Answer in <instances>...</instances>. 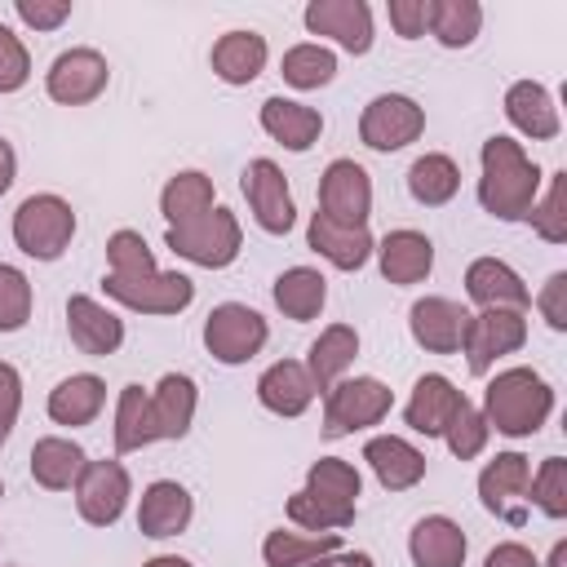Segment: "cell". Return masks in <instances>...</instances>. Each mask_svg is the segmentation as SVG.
<instances>
[{"label": "cell", "mask_w": 567, "mask_h": 567, "mask_svg": "<svg viewBox=\"0 0 567 567\" xmlns=\"http://www.w3.org/2000/svg\"><path fill=\"white\" fill-rule=\"evenodd\" d=\"M545 186L540 164L523 151L518 137L492 133L478 151V204L496 221H527L536 195Z\"/></svg>", "instance_id": "6da1fadb"}, {"label": "cell", "mask_w": 567, "mask_h": 567, "mask_svg": "<svg viewBox=\"0 0 567 567\" xmlns=\"http://www.w3.org/2000/svg\"><path fill=\"white\" fill-rule=\"evenodd\" d=\"M487 430L505 439H532L554 412V385L536 368H505L487 381L483 403H478Z\"/></svg>", "instance_id": "7a4b0ae2"}, {"label": "cell", "mask_w": 567, "mask_h": 567, "mask_svg": "<svg viewBox=\"0 0 567 567\" xmlns=\"http://www.w3.org/2000/svg\"><path fill=\"white\" fill-rule=\"evenodd\" d=\"M75 208L71 199H62L58 190H35L27 195L18 208H13V221H9V235L18 244L22 257L31 261H58L71 239H75Z\"/></svg>", "instance_id": "3957f363"}, {"label": "cell", "mask_w": 567, "mask_h": 567, "mask_svg": "<svg viewBox=\"0 0 567 567\" xmlns=\"http://www.w3.org/2000/svg\"><path fill=\"white\" fill-rule=\"evenodd\" d=\"M164 244L173 248V257L190 261V266H204V270H226L239 248H244V226L230 208H208L204 217L186 221V226H168L164 230Z\"/></svg>", "instance_id": "277c9868"}, {"label": "cell", "mask_w": 567, "mask_h": 567, "mask_svg": "<svg viewBox=\"0 0 567 567\" xmlns=\"http://www.w3.org/2000/svg\"><path fill=\"white\" fill-rule=\"evenodd\" d=\"M394 390L381 377H341L323 394V439H346L354 430H372L390 416Z\"/></svg>", "instance_id": "5b68a950"}, {"label": "cell", "mask_w": 567, "mask_h": 567, "mask_svg": "<svg viewBox=\"0 0 567 567\" xmlns=\"http://www.w3.org/2000/svg\"><path fill=\"white\" fill-rule=\"evenodd\" d=\"M266 341H270V323L261 319V310H252L244 301H221L204 319V350L226 368L257 359L266 350Z\"/></svg>", "instance_id": "8992f818"}, {"label": "cell", "mask_w": 567, "mask_h": 567, "mask_svg": "<svg viewBox=\"0 0 567 567\" xmlns=\"http://www.w3.org/2000/svg\"><path fill=\"white\" fill-rule=\"evenodd\" d=\"M75 514L89 523V527H115L128 509V496H133V478L124 470L120 456H106V461H84L75 487Z\"/></svg>", "instance_id": "52a82bcc"}, {"label": "cell", "mask_w": 567, "mask_h": 567, "mask_svg": "<svg viewBox=\"0 0 567 567\" xmlns=\"http://www.w3.org/2000/svg\"><path fill=\"white\" fill-rule=\"evenodd\" d=\"M102 292L133 315H182L195 301V279L182 270H155V275H137V279L102 275Z\"/></svg>", "instance_id": "ba28073f"}, {"label": "cell", "mask_w": 567, "mask_h": 567, "mask_svg": "<svg viewBox=\"0 0 567 567\" xmlns=\"http://www.w3.org/2000/svg\"><path fill=\"white\" fill-rule=\"evenodd\" d=\"M527 341V315L523 310H478L465 323L461 354L474 377H487L505 354H518Z\"/></svg>", "instance_id": "9c48e42d"}, {"label": "cell", "mask_w": 567, "mask_h": 567, "mask_svg": "<svg viewBox=\"0 0 567 567\" xmlns=\"http://www.w3.org/2000/svg\"><path fill=\"white\" fill-rule=\"evenodd\" d=\"M425 133V106L408 93H377L359 115V142L368 151H403Z\"/></svg>", "instance_id": "30bf717a"}, {"label": "cell", "mask_w": 567, "mask_h": 567, "mask_svg": "<svg viewBox=\"0 0 567 567\" xmlns=\"http://www.w3.org/2000/svg\"><path fill=\"white\" fill-rule=\"evenodd\" d=\"M106 84H111V62L89 44L62 49L44 71V93L58 106H89L106 93Z\"/></svg>", "instance_id": "8fae6325"}, {"label": "cell", "mask_w": 567, "mask_h": 567, "mask_svg": "<svg viewBox=\"0 0 567 567\" xmlns=\"http://www.w3.org/2000/svg\"><path fill=\"white\" fill-rule=\"evenodd\" d=\"M239 190L248 199V213L252 221L266 230V235H288L297 226V204H292V190H288V177L275 159L257 155L248 159L244 177H239Z\"/></svg>", "instance_id": "7c38bea8"}, {"label": "cell", "mask_w": 567, "mask_h": 567, "mask_svg": "<svg viewBox=\"0 0 567 567\" xmlns=\"http://www.w3.org/2000/svg\"><path fill=\"white\" fill-rule=\"evenodd\" d=\"M527 483H532V461L523 452H496L478 470V501L487 514L505 518L509 527H523L527 518Z\"/></svg>", "instance_id": "4fadbf2b"}, {"label": "cell", "mask_w": 567, "mask_h": 567, "mask_svg": "<svg viewBox=\"0 0 567 567\" xmlns=\"http://www.w3.org/2000/svg\"><path fill=\"white\" fill-rule=\"evenodd\" d=\"M301 22H306L310 35H323V40H332L337 49H346L354 58H363L372 49V40H377L368 0H310L301 9Z\"/></svg>", "instance_id": "5bb4252c"}, {"label": "cell", "mask_w": 567, "mask_h": 567, "mask_svg": "<svg viewBox=\"0 0 567 567\" xmlns=\"http://www.w3.org/2000/svg\"><path fill=\"white\" fill-rule=\"evenodd\" d=\"M319 213L341 226H368L372 217V177L363 164L337 155L319 173Z\"/></svg>", "instance_id": "9a60e30c"}, {"label": "cell", "mask_w": 567, "mask_h": 567, "mask_svg": "<svg viewBox=\"0 0 567 567\" xmlns=\"http://www.w3.org/2000/svg\"><path fill=\"white\" fill-rule=\"evenodd\" d=\"M66 337H71V346L80 354L106 359V354H115L124 346V319L111 306H102L97 297L71 292L66 297Z\"/></svg>", "instance_id": "2e32d148"}, {"label": "cell", "mask_w": 567, "mask_h": 567, "mask_svg": "<svg viewBox=\"0 0 567 567\" xmlns=\"http://www.w3.org/2000/svg\"><path fill=\"white\" fill-rule=\"evenodd\" d=\"M470 310L452 297H416L408 310V332L421 350L430 354H461V337H465Z\"/></svg>", "instance_id": "e0dca14e"}, {"label": "cell", "mask_w": 567, "mask_h": 567, "mask_svg": "<svg viewBox=\"0 0 567 567\" xmlns=\"http://www.w3.org/2000/svg\"><path fill=\"white\" fill-rule=\"evenodd\" d=\"M372 257H377L385 284L412 288V284H425L430 270H434V239L425 230L399 226V230H390V235L377 239V252Z\"/></svg>", "instance_id": "ac0fdd59"}, {"label": "cell", "mask_w": 567, "mask_h": 567, "mask_svg": "<svg viewBox=\"0 0 567 567\" xmlns=\"http://www.w3.org/2000/svg\"><path fill=\"white\" fill-rule=\"evenodd\" d=\"M465 297L478 310H523L527 315V306H532V288L501 257H474L465 266Z\"/></svg>", "instance_id": "d6986e66"}, {"label": "cell", "mask_w": 567, "mask_h": 567, "mask_svg": "<svg viewBox=\"0 0 567 567\" xmlns=\"http://www.w3.org/2000/svg\"><path fill=\"white\" fill-rule=\"evenodd\" d=\"M195 518V496L177 483V478H155L142 487L137 501V532L151 540H173L190 527Z\"/></svg>", "instance_id": "ffe728a7"}, {"label": "cell", "mask_w": 567, "mask_h": 567, "mask_svg": "<svg viewBox=\"0 0 567 567\" xmlns=\"http://www.w3.org/2000/svg\"><path fill=\"white\" fill-rule=\"evenodd\" d=\"M266 62H270V44H266V35L252 31V27L221 31V35L213 40V49H208L213 75H217L221 84H230V89L252 84V80L266 71Z\"/></svg>", "instance_id": "44dd1931"}, {"label": "cell", "mask_w": 567, "mask_h": 567, "mask_svg": "<svg viewBox=\"0 0 567 567\" xmlns=\"http://www.w3.org/2000/svg\"><path fill=\"white\" fill-rule=\"evenodd\" d=\"M199 412V385L186 372H164L151 385V425H155V443H177L190 434Z\"/></svg>", "instance_id": "7402d4cb"}, {"label": "cell", "mask_w": 567, "mask_h": 567, "mask_svg": "<svg viewBox=\"0 0 567 567\" xmlns=\"http://www.w3.org/2000/svg\"><path fill=\"white\" fill-rule=\"evenodd\" d=\"M461 403H465V394L456 390L452 377L425 372V377H416V385H412V394H408V403H403V425H408L412 434L443 439V430H447V421L456 416Z\"/></svg>", "instance_id": "603a6c76"}, {"label": "cell", "mask_w": 567, "mask_h": 567, "mask_svg": "<svg viewBox=\"0 0 567 567\" xmlns=\"http://www.w3.org/2000/svg\"><path fill=\"white\" fill-rule=\"evenodd\" d=\"M505 120L514 133L532 137V142H554L563 133V115H558V102L554 93L540 84V80H514L505 89V102H501Z\"/></svg>", "instance_id": "cb8c5ba5"}, {"label": "cell", "mask_w": 567, "mask_h": 567, "mask_svg": "<svg viewBox=\"0 0 567 567\" xmlns=\"http://www.w3.org/2000/svg\"><path fill=\"white\" fill-rule=\"evenodd\" d=\"M319 399L310 372L301 359H275L261 377H257V403L270 412V416H284V421H297L310 412V403Z\"/></svg>", "instance_id": "d4e9b609"}, {"label": "cell", "mask_w": 567, "mask_h": 567, "mask_svg": "<svg viewBox=\"0 0 567 567\" xmlns=\"http://www.w3.org/2000/svg\"><path fill=\"white\" fill-rule=\"evenodd\" d=\"M363 461H368V470L377 474V483L385 492H412L430 470L425 452L403 434H372L363 443Z\"/></svg>", "instance_id": "484cf974"}, {"label": "cell", "mask_w": 567, "mask_h": 567, "mask_svg": "<svg viewBox=\"0 0 567 567\" xmlns=\"http://www.w3.org/2000/svg\"><path fill=\"white\" fill-rule=\"evenodd\" d=\"M306 244H310V252H319L337 270H363L372 261V252H377V239H372L368 226H341V221H332L323 213H310Z\"/></svg>", "instance_id": "4316f807"}, {"label": "cell", "mask_w": 567, "mask_h": 567, "mask_svg": "<svg viewBox=\"0 0 567 567\" xmlns=\"http://www.w3.org/2000/svg\"><path fill=\"white\" fill-rule=\"evenodd\" d=\"M470 536L447 514H425L408 532V558L412 567H465Z\"/></svg>", "instance_id": "83f0119b"}, {"label": "cell", "mask_w": 567, "mask_h": 567, "mask_svg": "<svg viewBox=\"0 0 567 567\" xmlns=\"http://www.w3.org/2000/svg\"><path fill=\"white\" fill-rule=\"evenodd\" d=\"M257 120H261L266 137L279 142L284 151H292V155H306L319 142V133H323V115L315 106L297 102V97H284V93L266 97L261 111H257Z\"/></svg>", "instance_id": "f1b7e54d"}, {"label": "cell", "mask_w": 567, "mask_h": 567, "mask_svg": "<svg viewBox=\"0 0 567 567\" xmlns=\"http://www.w3.org/2000/svg\"><path fill=\"white\" fill-rule=\"evenodd\" d=\"M106 408V381L97 372H71L62 377L53 390H49V421L53 425H66V430H80V425H93Z\"/></svg>", "instance_id": "f546056e"}, {"label": "cell", "mask_w": 567, "mask_h": 567, "mask_svg": "<svg viewBox=\"0 0 567 567\" xmlns=\"http://www.w3.org/2000/svg\"><path fill=\"white\" fill-rule=\"evenodd\" d=\"M354 359H359V332H354L350 323H328V328L310 341V350H306V372H310L315 390L328 394L341 377H350Z\"/></svg>", "instance_id": "4dcf8cb0"}, {"label": "cell", "mask_w": 567, "mask_h": 567, "mask_svg": "<svg viewBox=\"0 0 567 567\" xmlns=\"http://www.w3.org/2000/svg\"><path fill=\"white\" fill-rule=\"evenodd\" d=\"M270 297H275V306H279L284 319L310 323V319H319V310L328 306V279H323V270H315V266H288V270H279Z\"/></svg>", "instance_id": "1f68e13d"}, {"label": "cell", "mask_w": 567, "mask_h": 567, "mask_svg": "<svg viewBox=\"0 0 567 567\" xmlns=\"http://www.w3.org/2000/svg\"><path fill=\"white\" fill-rule=\"evenodd\" d=\"M84 447L75 443V439H66V434H44V439H35V447H31V478H35V487H44V492H71L75 487V478H80V470H84Z\"/></svg>", "instance_id": "d6a6232c"}, {"label": "cell", "mask_w": 567, "mask_h": 567, "mask_svg": "<svg viewBox=\"0 0 567 567\" xmlns=\"http://www.w3.org/2000/svg\"><path fill=\"white\" fill-rule=\"evenodd\" d=\"M208 208H217V186L199 168H177L159 190V217L168 226H186V221L204 217Z\"/></svg>", "instance_id": "836d02e7"}, {"label": "cell", "mask_w": 567, "mask_h": 567, "mask_svg": "<svg viewBox=\"0 0 567 567\" xmlns=\"http://www.w3.org/2000/svg\"><path fill=\"white\" fill-rule=\"evenodd\" d=\"M111 443H115V456H128V452H142L155 443V425H151V390L128 381L115 399V421H111Z\"/></svg>", "instance_id": "e575fe53"}, {"label": "cell", "mask_w": 567, "mask_h": 567, "mask_svg": "<svg viewBox=\"0 0 567 567\" xmlns=\"http://www.w3.org/2000/svg\"><path fill=\"white\" fill-rule=\"evenodd\" d=\"M341 549V532H297V527H275L261 540V563L266 567H306L323 554Z\"/></svg>", "instance_id": "d590c367"}, {"label": "cell", "mask_w": 567, "mask_h": 567, "mask_svg": "<svg viewBox=\"0 0 567 567\" xmlns=\"http://www.w3.org/2000/svg\"><path fill=\"white\" fill-rule=\"evenodd\" d=\"M456 190H461V168H456L452 155L425 151V155L412 159V168H408V195H412L416 204L443 208V204L456 199Z\"/></svg>", "instance_id": "8d00e7d4"}, {"label": "cell", "mask_w": 567, "mask_h": 567, "mask_svg": "<svg viewBox=\"0 0 567 567\" xmlns=\"http://www.w3.org/2000/svg\"><path fill=\"white\" fill-rule=\"evenodd\" d=\"M310 496L337 505V509H354L359 514V496H363V474L346 461V456H319L310 461L306 470V483H301Z\"/></svg>", "instance_id": "74e56055"}, {"label": "cell", "mask_w": 567, "mask_h": 567, "mask_svg": "<svg viewBox=\"0 0 567 567\" xmlns=\"http://www.w3.org/2000/svg\"><path fill=\"white\" fill-rule=\"evenodd\" d=\"M425 31L443 49H470L483 31V4L478 0H430V22Z\"/></svg>", "instance_id": "f35d334b"}, {"label": "cell", "mask_w": 567, "mask_h": 567, "mask_svg": "<svg viewBox=\"0 0 567 567\" xmlns=\"http://www.w3.org/2000/svg\"><path fill=\"white\" fill-rule=\"evenodd\" d=\"M279 75L284 84H292L297 93H310V89H323L337 80V53L319 40H301L292 49H284L279 58Z\"/></svg>", "instance_id": "ab89813d"}, {"label": "cell", "mask_w": 567, "mask_h": 567, "mask_svg": "<svg viewBox=\"0 0 567 567\" xmlns=\"http://www.w3.org/2000/svg\"><path fill=\"white\" fill-rule=\"evenodd\" d=\"M155 270H159V261H155V248L146 244L142 230L120 226L106 235V275L137 279V275H155Z\"/></svg>", "instance_id": "60d3db41"}, {"label": "cell", "mask_w": 567, "mask_h": 567, "mask_svg": "<svg viewBox=\"0 0 567 567\" xmlns=\"http://www.w3.org/2000/svg\"><path fill=\"white\" fill-rule=\"evenodd\" d=\"M527 221L545 244H567V173H549L545 177Z\"/></svg>", "instance_id": "b9f144b4"}, {"label": "cell", "mask_w": 567, "mask_h": 567, "mask_svg": "<svg viewBox=\"0 0 567 567\" xmlns=\"http://www.w3.org/2000/svg\"><path fill=\"white\" fill-rule=\"evenodd\" d=\"M527 505H536L545 518H567V461L563 456H545L536 470H532V483H527Z\"/></svg>", "instance_id": "7bdbcfd3"}, {"label": "cell", "mask_w": 567, "mask_h": 567, "mask_svg": "<svg viewBox=\"0 0 567 567\" xmlns=\"http://www.w3.org/2000/svg\"><path fill=\"white\" fill-rule=\"evenodd\" d=\"M31 306H35V292L27 270L13 261H0V332H22L31 319Z\"/></svg>", "instance_id": "ee69618b"}, {"label": "cell", "mask_w": 567, "mask_h": 567, "mask_svg": "<svg viewBox=\"0 0 567 567\" xmlns=\"http://www.w3.org/2000/svg\"><path fill=\"white\" fill-rule=\"evenodd\" d=\"M487 439H492V430H487V421H483V412H478V403H461L456 408V416L447 421V430H443V443H447V452L456 456V461H474V456H483L487 452Z\"/></svg>", "instance_id": "f6af8a7d"}, {"label": "cell", "mask_w": 567, "mask_h": 567, "mask_svg": "<svg viewBox=\"0 0 567 567\" xmlns=\"http://www.w3.org/2000/svg\"><path fill=\"white\" fill-rule=\"evenodd\" d=\"M284 509H288V523H292L297 532H341V527L354 523V509H337V505L310 496L306 487H297Z\"/></svg>", "instance_id": "bcb514c9"}, {"label": "cell", "mask_w": 567, "mask_h": 567, "mask_svg": "<svg viewBox=\"0 0 567 567\" xmlns=\"http://www.w3.org/2000/svg\"><path fill=\"white\" fill-rule=\"evenodd\" d=\"M27 80H31V53H27L22 35L0 22V97L27 89Z\"/></svg>", "instance_id": "7dc6e473"}, {"label": "cell", "mask_w": 567, "mask_h": 567, "mask_svg": "<svg viewBox=\"0 0 567 567\" xmlns=\"http://www.w3.org/2000/svg\"><path fill=\"white\" fill-rule=\"evenodd\" d=\"M13 18L27 31H58L71 18V0H13Z\"/></svg>", "instance_id": "c3c4849f"}, {"label": "cell", "mask_w": 567, "mask_h": 567, "mask_svg": "<svg viewBox=\"0 0 567 567\" xmlns=\"http://www.w3.org/2000/svg\"><path fill=\"white\" fill-rule=\"evenodd\" d=\"M18 416H22V372L9 359H0V447L9 443Z\"/></svg>", "instance_id": "681fc988"}, {"label": "cell", "mask_w": 567, "mask_h": 567, "mask_svg": "<svg viewBox=\"0 0 567 567\" xmlns=\"http://www.w3.org/2000/svg\"><path fill=\"white\" fill-rule=\"evenodd\" d=\"M532 301H536L540 319H545L554 332H567V270H554V275L540 284V292H536Z\"/></svg>", "instance_id": "f907efd6"}, {"label": "cell", "mask_w": 567, "mask_h": 567, "mask_svg": "<svg viewBox=\"0 0 567 567\" xmlns=\"http://www.w3.org/2000/svg\"><path fill=\"white\" fill-rule=\"evenodd\" d=\"M385 18L399 40H421L430 22V0H385Z\"/></svg>", "instance_id": "816d5d0a"}, {"label": "cell", "mask_w": 567, "mask_h": 567, "mask_svg": "<svg viewBox=\"0 0 567 567\" xmlns=\"http://www.w3.org/2000/svg\"><path fill=\"white\" fill-rule=\"evenodd\" d=\"M483 567H540V558H536L523 540H501V545L487 549Z\"/></svg>", "instance_id": "f5cc1de1"}, {"label": "cell", "mask_w": 567, "mask_h": 567, "mask_svg": "<svg viewBox=\"0 0 567 567\" xmlns=\"http://www.w3.org/2000/svg\"><path fill=\"white\" fill-rule=\"evenodd\" d=\"M306 567H377V558L368 549H332V554H323Z\"/></svg>", "instance_id": "db71d44e"}, {"label": "cell", "mask_w": 567, "mask_h": 567, "mask_svg": "<svg viewBox=\"0 0 567 567\" xmlns=\"http://www.w3.org/2000/svg\"><path fill=\"white\" fill-rule=\"evenodd\" d=\"M13 182H18V151H13V142L0 133V195H9Z\"/></svg>", "instance_id": "11a10c76"}, {"label": "cell", "mask_w": 567, "mask_h": 567, "mask_svg": "<svg viewBox=\"0 0 567 567\" xmlns=\"http://www.w3.org/2000/svg\"><path fill=\"white\" fill-rule=\"evenodd\" d=\"M142 567H195V563L182 558V554H155V558H146Z\"/></svg>", "instance_id": "9f6ffc18"}, {"label": "cell", "mask_w": 567, "mask_h": 567, "mask_svg": "<svg viewBox=\"0 0 567 567\" xmlns=\"http://www.w3.org/2000/svg\"><path fill=\"white\" fill-rule=\"evenodd\" d=\"M540 567H567V540H563V536L554 540V549H549V558H545Z\"/></svg>", "instance_id": "6f0895ef"}, {"label": "cell", "mask_w": 567, "mask_h": 567, "mask_svg": "<svg viewBox=\"0 0 567 567\" xmlns=\"http://www.w3.org/2000/svg\"><path fill=\"white\" fill-rule=\"evenodd\" d=\"M0 501H4V483H0Z\"/></svg>", "instance_id": "680465c9"}]
</instances>
